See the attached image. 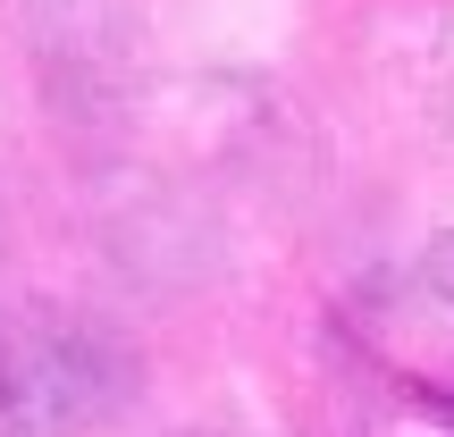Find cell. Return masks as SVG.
<instances>
[{
	"label": "cell",
	"mask_w": 454,
	"mask_h": 437,
	"mask_svg": "<svg viewBox=\"0 0 454 437\" xmlns=\"http://www.w3.org/2000/svg\"><path fill=\"white\" fill-rule=\"evenodd\" d=\"M135 387V354L76 311H0V437H67L110 421Z\"/></svg>",
	"instance_id": "1"
},
{
	"label": "cell",
	"mask_w": 454,
	"mask_h": 437,
	"mask_svg": "<svg viewBox=\"0 0 454 437\" xmlns=\"http://www.w3.org/2000/svg\"><path fill=\"white\" fill-rule=\"evenodd\" d=\"M429 286H438V294H446V303H454V236L438 244V253H429Z\"/></svg>",
	"instance_id": "2"
}]
</instances>
